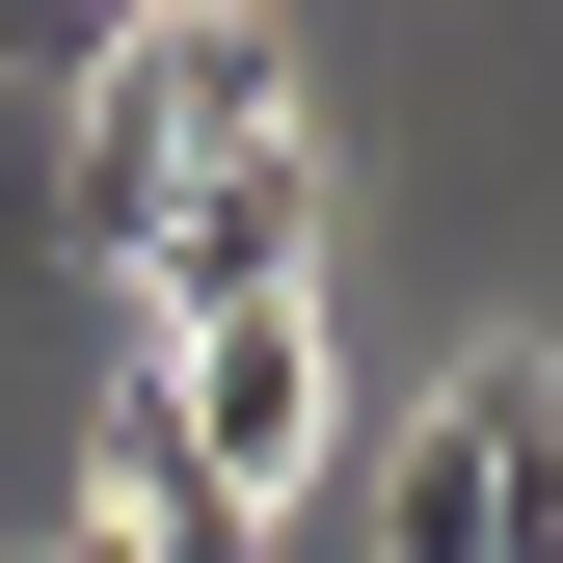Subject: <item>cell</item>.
<instances>
[{"mask_svg": "<svg viewBox=\"0 0 563 563\" xmlns=\"http://www.w3.org/2000/svg\"><path fill=\"white\" fill-rule=\"evenodd\" d=\"M108 268H134L162 322L296 296V268H322V134H296V81H268V108H216V134H162V188L108 216Z\"/></svg>", "mask_w": 563, "mask_h": 563, "instance_id": "6da1fadb", "label": "cell"}, {"mask_svg": "<svg viewBox=\"0 0 563 563\" xmlns=\"http://www.w3.org/2000/svg\"><path fill=\"white\" fill-rule=\"evenodd\" d=\"M376 563H563V376H537V349H483L430 430H402Z\"/></svg>", "mask_w": 563, "mask_h": 563, "instance_id": "7a4b0ae2", "label": "cell"}, {"mask_svg": "<svg viewBox=\"0 0 563 563\" xmlns=\"http://www.w3.org/2000/svg\"><path fill=\"white\" fill-rule=\"evenodd\" d=\"M134 402H162V456L268 537V510H296V456H322V296H216V322H162V376H134Z\"/></svg>", "mask_w": 563, "mask_h": 563, "instance_id": "3957f363", "label": "cell"}, {"mask_svg": "<svg viewBox=\"0 0 563 563\" xmlns=\"http://www.w3.org/2000/svg\"><path fill=\"white\" fill-rule=\"evenodd\" d=\"M54 563H242V510L162 456V402H108V537H54Z\"/></svg>", "mask_w": 563, "mask_h": 563, "instance_id": "277c9868", "label": "cell"}, {"mask_svg": "<svg viewBox=\"0 0 563 563\" xmlns=\"http://www.w3.org/2000/svg\"><path fill=\"white\" fill-rule=\"evenodd\" d=\"M108 27H134V0H0V81H81Z\"/></svg>", "mask_w": 563, "mask_h": 563, "instance_id": "5b68a950", "label": "cell"}]
</instances>
